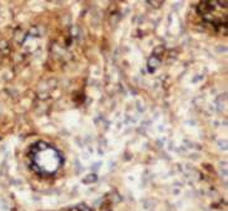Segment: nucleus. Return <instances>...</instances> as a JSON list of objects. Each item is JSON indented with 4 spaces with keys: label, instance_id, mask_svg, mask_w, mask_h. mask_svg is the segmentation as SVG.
Masks as SVG:
<instances>
[{
    "label": "nucleus",
    "instance_id": "nucleus-2",
    "mask_svg": "<svg viewBox=\"0 0 228 211\" xmlns=\"http://www.w3.org/2000/svg\"><path fill=\"white\" fill-rule=\"evenodd\" d=\"M77 210L78 211H90V207L89 206H87L85 204H79L77 206Z\"/></svg>",
    "mask_w": 228,
    "mask_h": 211
},
{
    "label": "nucleus",
    "instance_id": "nucleus-1",
    "mask_svg": "<svg viewBox=\"0 0 228 211\" xmlns=\"http://www.w3.org/2000/svg\"><path fill=\"white\" fill-rule=\"evenodd\" d=\"M95 180H97V176L95 175H88L83 181H84L85 184H92V182H94Z\"/></svg>",
    "mask_w": 228,
    "mask_h": 211
}]
</instances>
